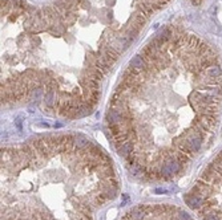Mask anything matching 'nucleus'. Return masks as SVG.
<instances>
[{"mask_svg": "<svg viewBox=\"0 0 222 220\" xmlns=\"http://www.w3.org/2000/svg\"><path fill=\"white\" fill-rule=\"evenodd\" d=\"M192 3L194 4V6H199V4L202 3V0H192Z\"/></svg>", "mask_w": 222, "mask_h": 220, "instance_id": "f257e3e1", "label": "nucleus"}]
</instances>
